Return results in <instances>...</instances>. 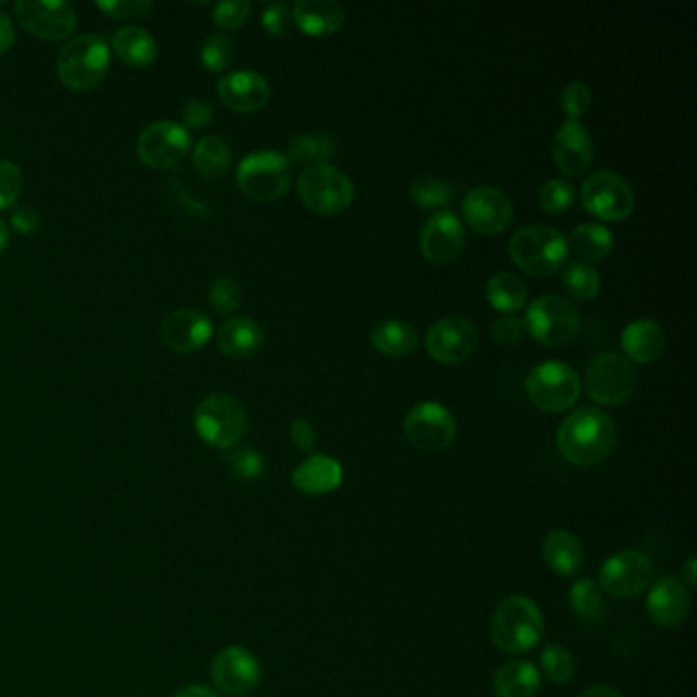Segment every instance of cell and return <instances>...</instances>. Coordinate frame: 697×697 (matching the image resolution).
I'll return each instance as SVG.
<instances>
[{
  "label": "cell",
  "mask_w": 697,
  "mask_h": 697,
  "mask_svg": "<svg viewBox=\"0 0 697 697\" xmlns=\"http://www.w3.org/2000/svg\"><path fill=\"white\" fill-rule=\"evenodd\" d=\"M560 457L575 467H594L604 462L616 446V424L596 407L575 409L562 419L557 431Z\"/></svg>",
  "instance_id": "cell-1"
},
{
  "label": "cell",
  "mask_w": 697,
  "mask_h": 697,
  "mask_svg": "<svg viewBox=\"0 0 697 697\" xmlns=\"http://www.w3.org/2000/svg\"><path fill=\"white\" fill-rule=\"evenodd\" d=\"M495 647L509 655L530 653L545 640V616L530 597L509 596L491 618Z\"/></svg>",
  "instance_id": "cell-2"
},
{
  "label": "cell",
  "mask_w": 697,
  "mask_h": 697,
  "mask_svg": "<svg viewBox=\"0 0 697 697\" xmlns=\"http://www.w3.org/2000/svg\"><path fill=\"white\" fill-rule=\"evenodd\" d=\"M111 66V48L97 33L68 39L58 56V78L66 89L87 92L101 84Z\"/></svg>",
  "instance_id": "cell-3"
},
{
  "label": "cell",
  "mask_w": 697,
  "mask_h": 697,
  "mask_svg": "<svg viewBox=\"0 0 697 697\" xmlns=\"http://www.w3.org/2000/svg\"><path fill=\"white\" fill-rule=\"evenodd\" d=\"M192 426L205 444L229 450L248 434L250 416L238 397L213 394L205 397L195 409Z\"/></svg>",
  "instance_id": "cell-4"
},
{
  "label": "cell",
  "mask_w": 697,
  "mask_h": 697,
  "mask_svg": "<svg viewBox=\"0 0 697 697\" xmlns=\"http://www.w3.org/2000/svg\"><path fill=\"white\" fill-rule=\"evenodd\" d=\"M509 256L516 267L532 277H550L562 268L569 256L567 238L548 226H526L509 240Z\"/></svg>",
  "instance_id": "cell-5"
},
{
  "label": "cell",
  "mask_w": 697,
  "mask_h": 697,
  "mask_svg": "<svg viewBox=\"0 0 697 697\" xmlns=\"http://www.w3.org/2000/svg\"><path fill=\"white\" fill-rule=\"evenodd\" d=\"M238 187L253 201H277L292 180V165L285 153L262 150L246 156L238 166Z\"/></svg>",
  "instance_id": "cell-6"
},
{
  "label": "cell",
  "mask_w": 697,
  "mask_h": 697,
  "mask_svg": "<svg viewBox=\"0 0 697 697\" xmlns=\"http://www.w3.org/2000/svg\"><path fill=\"white\" fill-rule=\"evenodd\" d=\"M297 190L305 207L319 216L342 213L355 201L352 180L331 165L307 166L299 175Z\"/></svg>",
  "instance_id": "cell-7"
},
{
  "label": "cell",
  "mask_w": 697,
  "mask_h": 697,
  "mask_svg": "<svg viewBox=\"0 0 697 697\" xmlns=\"http://www.w3.org/2000/svg\"><path fill=\"white\" fill-rule=\"evenodd\" d=\"M581 326L579 311L575 305L558 295H542L528 305L524 328L530 331L534 340L545 346L569 343Z\"/></svg>",
  "instance_id": "cell-8"
},
{
  "label": "cell",
  "mask_w": 697,
  "mask_h": 697,
  "mask_svg": "<svg viewBox=\"0 0 697 697\" xmlns=\"http://www.w3.org/2000/svg\"><path fill=\"white\" fill-rule=\"evenodd\" d=\"M526 394L534 406L546 414H558L577 404L581 395V379L575 368L562 362H542L530 370Z\"/></svg>",
  "instance_id": "cell-9"
},
{
  "label": "cell",
  "mask_w": 697,
  "mask_h": 697,
  "mask_svg": "<svg viewBox=\"0 0 697 697\" xmlns=\"http://www.w3.org/2000/svg\"><path fill=\"white\" fill-rule=\"evenodd\" d=\"M581 203L591 216L620 221L633 213L636 195L630 182L618 172L597 170L584 182Z\"/></svg>",
  "instance_id": "cell-10"
},
{
  "label": "cell",
  "mask_w": 697,
  "mask_h": 697,
  "mask_svg": "<svg viewBox=\"0 0 697 697\" xmlns=\"http://www.w3.org/2000/svg\"><path fill=\"white\" fill-rule=\"evenodd\" d=\"M587 394L597 404L616 406L626 401L636 387V370L626 356L618 352H601L597 355L585 375Z\"/></svg>",
  "instance_id": "cell-11"
},
{
  "label": "cell",
  "mask_w": 697,
  "mask_h": 697,
  "mask_svg": "<svg viewBox=\"0 0 697 697\" xmlns=\"http://www.w3.org/2000/svg\"><path fill=\"white\" fill-rule=\"evenodd\" d=\"M404 431L419 450L442 452L457 438V419L442 404L421 401L407 411Z\"/></svg>",
  "instance_id": "cell-12"
},
{
  "label": "cell",
  "mask_w": 697,
  "mask_h": 697,
  "mask_svg": "<svg viewBox=\"0 0 697 697\" xmlns=\"http://www.w3.org/2000/svg\"><path fill=\"white\" fill-rule=\"evenodd\" d=\"M653 584V562L640 550H621L604 560L597 585L620 599L640 596Z\"/></svg>",
  "instance_id": "cell-13"
},
{
  "label": "cell",
  "mask_w": 697,
  "mask_h": 697,
  "mask_svg": "<svg viewBox=\"0 0 697 697\" xmlns=\"http://www.w3.org/2000/svg\"><path fill=\"white\" fill-rule=\"evenodd\" d=\"M189 129L177 121H156L146 127L138 140L141 162L156 170H168L180 165L190 152Z\"/></svg>",
  "instance_id": "cell-14"
},
{
  "label": "cell",
  "mask_w": 697,
  "mask_h": 697,
  "mask_svg": "<svg viewBox=\"0 0 697 697\" xmlns=\"http://www.w3.org/2000/svg\"><path fill=\"white\" fill-rule=\"evenodd\" d=\"M14 14L26 31L46 41L70 38L78 23L74 7L70 2H60V0H51V2L19 0L14 2Z\"/></svg>",
  "instance_id": "cell-15"
},
{
  "label": "cell",
  "mask_w": 697,
  "mask_h": 697,
  "mask_svg": "<svg viewBox=\"0 0 697 697\" xmlns=\"http://www.w3.org/2000/svg\"><path fill=\"white\" fill-rule=\"evenodd\" d=\"M260 663L248 648H221L211 663V679L217 691L228 697H248L260 684Z\"/></svg>",
  "instance_id": "cell-16"
},
{
  "label": "cell",
  "mask_w": 697,
  "mask_h": 697,
  "mask_svg": "<svg viewBox=\"0 0 697 697\" xmlns=\"http://www.w3.org/2000/svg\"><path fill=\"white\" fill-rule=\"evenodd\" d=\"M477 342L479 333L467 317H442L436 323H431L430 330L426 333L428 355L444 365H457L467 360L477 348Z\"/></svg>",
  "instance_id": "cell-17"
},
{
  "label": "cell",
  "mask_w": 697,
  "mask_h": 697,
  "mask_svg": "<svg viewBox=\"0 0 697 697\" xmlns=\"http://www.w3.org/2000/svg\"><path fill=\"white\" fill-rule=\"evenodd\" d=\"M462 217L469 228L485 236H494L511 223L514 205L501 189L477 187L469 190L462 201Z\"/></svg>",
  "instance_id": "cell-18"
},
{
  "label": "cell",
  "mask_w": 697,
  "mask_h": 697,
  "mask_svg": "<svg viewBox=\"0 0 697 697\" xmlns=\"http://www.w3.org/2000/svg\"><path fill=\"white\" fill-rule=\"evenodd\" d=\"M213 338V323L199 309H177L160 326V340L178 355L203 350Z\"/></svg>",
  "instance_id": "cell-19"
},
{
  "label": "cell",
  "mask_w": 697,
  "mask_h": 697,
  "mask_svg": "<svg viewBox=\"0 0 697 697\" xmlns=\"http://www.w3.org/2000/svg\"><path fill=\"white\" fill-rule=\"evenodd\" d=\"M465 229L452 211H438L428 217L419 231V248L434 265H448L462 252Z\"/></svg>",
  "instance_id": "cell-20"
},
{
  "label": "cell",
  "mask_w": 697,
  "mask_h": 697,
  "mask_svg": "<svg viewBox=\"0 0 697 697\" xmlns=\"http://www.w3.org/2000/svg\"><path fill=\"white\" fill-rule=\"evenodd\" d=\"M552 158L567 177H579L591 166L594 140L579 119H569L558 127L552 138Z\"/></svg>",
  "instance_id": "cell-21"
},
{
  "label": "cell",
  "mask_w": 697,
  "mask_h": 697,
  "mask_svg": "<svg viewBox=\"0 0 697 697\" xmlns=\"http://www.w3.org/2000/svg\"><path fill=\"white\" fill-rule=\"evenodd\" d=\"M217 97L236 113L260 111L270 99L267 78L252 70H238L219 80Z\"/></svg>",
  "instance_id": "cell-22"
},
{
  "label": "cell",
  "mask_w": 697,
  "mask_h": 697,
  "mask_svg": "<svg viewBox=\"0 0 697 697\" xmlns=\"http://www.w3.org/2000/svg\"><path fill=\"white\" fill-rule=\"evenodd\" d=\"M689 594L679 579L663 577L648 587V616L660 628L681 626L689 616Z\"/></svg>",
  "instance_id": "cell-23"
},
{
  "label": "cell",
  "mask_w": 697,
  "mask_h": 697,
  "mask_svg": "<svg viewBox=\"0 0 697 697\" xmlns=\"http://www.w3.org/2000/svg\"><path fill=\"white\" fill-rule=\"evenodd\" d=\"M216 340L223 355L236 360H246L265 348L267 333L252 317L236 316L229 317L219 326Z\"/></svg>",
  "instance_id": "cell-24"
},
{
  "label": "cell",
  "mask_w": 697,
  "mask_h": 697,
  "mask_svg": "<svg viewBox=\"0 0 697 697\" xmlns=\"http://www.w3.org/2000/svg\"><path fill=\"white\" fill-rule=\"evenodd\" d=\"M343 481L342 465L328 455H313L292 470V487L305 495H328Z\"/></svg>",
  "instance_id": "cell-25"
},
{
  "label": "cell",
  "mask_w": 697,
  "mask_h": 697,
  "mask_svg": "<svg viewBox=\"0 0 697 697\" xmlns=\"http://www.w3.org/2000/svg\"><path fill=\"white\" fill-rule=\"evenodd\" d=\"M667 346V333L655 319H634L621 331V348L628 360L647 365L657 360Z\"/></svg>",
  "instance_id": "cell-26"
},
{
  "label": "cell",
  "mask_w": 697,
  "mask_h": 697,
  "mask_svg": "<svg viewBox=\"0 0 697 697\" xmlns=\"http://www.w3.org/2000/svg\"><path fill=\"white\" fill-rule=\"evenodd\" d=\"M291 13L292 21L307 36H331L346 21V9L336 0H299Z\"/></svg>",
  "instance_id": "cell-27"
},
{
  "label": "cell",
  "mask_w": 697,
  "mask_h": 697,
  "mask_svg": "<svg viewBox=\"0 0 697 697\" xmlns=\"http://www.w3.org/2000/svg\"><path fill=\"white\" fill-rule=\"evenodd\" d=\"M109 48L129 68H148L158 58V43L143 27L126 26L117 29Z\"/></svg>",
  "instance_id": "cell-28"
},
{
  "label": "cell",
  "mask_w": 697,
  "mask_h": 697,
  "mask_svg": "<svg viewBox=\"0 0 697 697\" xmlns=\"http://www.w3.org/2000/svg\"><path fill=\"white\" fill-rule=\"evenodd\" d=\"M546 567L560 577H572L584 567L585 550L581 540L569 530L548 532L542 545Z\"/></svg>",
  "instance_id": "cell-29"
},
{
  "label": "cell",
  "mask_w": 697,
  "mask_h": 697,
  "mask_svg": "<svg viewBox=\"0 0 697 697\" xmlns=\"http://www.w3.org/2000/svg\"><path fill=\"white\" fill-rule=\"evenodd\" d=\"M542 684V673L532 660H509L494 675L497 697H534Z\"/></svg>",
  "instance_id": "cell-30"
},
{
  "label": "cell",
  "mask_w": 697,
  "mask_h": 697,
  "mask_svg": "<svg viewBox=\"0 0 697 697\" xmlns=\"http://www.w3.org/2000/svg\"><path fill=\"white\" fill-rule=\"evenodd\" d=\"M370 342L382 355L407 356L418 348V331L401 319H385L370 331Z\"/></svg>",
  "instance_id": "cell-31"
},
{
  "label": "cell",
  "mask_w": 697,
  "mask_h": 697,
  "mask_svg": "<svg viewBox=\"0 0 697 697\" xmlns=\"http://www.w3.org/2000/svg\"><path fill=\"white\" fill-rule=\"evenodd\" d=\"M570 609L585 624H599L608 616V604L604 589L591 577L577 579L569 589Z\"/></svg>",
  "instance_id": "cell-32"
},
{
  "label": "cell",
  "mask_w": 697,
  "mask_h": 697,
  "mask_svg": "<svg viewBox=\"0 0 697 697\" xmlns=\"http://www.w3.org/2000/svg\"><path fill=\"white\" fill-rule=\"evenodd\" d=\"M231 158L233 153L228 141L219 136H205L192 148V165L207 180L223 177L231 166Z\"/></svg>",
  "instance_id": "cell-33"
},
{
  "label": "cell",
  "mask_w": 697,
  "mask_h": 697,
  "mask_svg": "<svg viewBox=\"0 0 697 697\" xmlns=\"http://www.w3.org/2000/svg\"><path fill=\"white\" fill-rule=\"evenodd\" d=\"M567 243L579 258L587 262H599L614 250V233L601 223L587 221L572 229Z\"/></svg>",
  "instance_id": "cell-34"
},
{
  "label": "cell",
  "mask_w": 697,
  "mask_h": 697,
  "mask_svg": "<svg viewBox=\"0 0 697 697\" xmlns=\"http://www.w3.org/2000/svg\"><path fill=\"white\" fill-rule=\"evenodd\" d=\"M336 150V141L326 131H311L289 141L287 158L291 165H328Z\"/></svg>",
  "instance_id": "cell-35"
},
{
  "label": "cell",
  "mask_w": 697,
  "mask_h": 697,
  "mask_svg": "<svg viewBox=\"0 0 697 697\" xmlns=\"http://www.w3.org/2000/svg\"><path fill=\"white\" fill-rule=\"evenodd\" d=\"M485 295H487L489 303L494 305L495 309L506 311V313H514V311H520L524 303H526L528 287H526V282L518 275L497 272L491 279L487 280Z\"/></svg>",
  "instance_id": "cell-36"
},
{
  "label": "cell",
  "mask_w": 697,
  "mask_h": 697,
  "mask_svg": "<svg viewBox=\"0 0 697 697\" xmlns=\"http://www.w3.org/2000/svg\"><path fill=\"white\" fill-rule=\"evenodd\" d=\"M560 285L570 299L575 301H591L596 299L597 292L601 289L599 272L587 262H570L569 267L562 270Z\"/></svg>",
  "instance_id": "cell-37"
},
{
  "label": "cell",
  "mask_w": 697,
  "mask_h": 697,
  "mask_svg": "<svg viewBox=\"0 0 697 697\" xmlns=\"http://www.w3.org/2000/svg\"><path fill=\"white\" fill-rule=\"evenodd\" d=\"M540 667L550 684L567 685L572 681L577 663L569 648L562 645H548L540 655Z\"/></svg>",
  "instance_id": "cell-38"
},
{
  "label": "cell",
  "mask_w": 697,
  "mask_h": 697,
  "mask_svg": "<svg viewBox=\"0 0 697 697\" xmlns=\"http://www.w3.org/2000/svg\"><path fill=\"white\" fill-rule=\"evenodd\" d=\"M409 195L414 199V203L419 207H440L455 201L457 189L446 182L444 178L438 177H419L411 182Z\"/></svg>",
  "instance_id": "cell-39"
},
{
  "label": "cell",
  "mask_w": 697,
  "mask_h": 697,
  "mask_svg": "<svg viewBox=\"0 0 697 697\" xmlns=\"http://www.w3.org/2000/svg\"><path fill=\"white\" fill-rule=\"evenodd\" d=\"M236 58L233 41L223 33H213L205 39L201 48V62L209 72H223L228 70Z\"/></svg>",
  "instance_id": "cell-40"
},
{
  "label": "cell",
  "mask_w": 697,
  "mask_h": 697,
  "mask_svg": "<svg viewBox=\"0 0 697 697\" xmlns=\"http://www.w3.org/2000/svg\"><path fill=\"white\" fill-rule=\"evenodd\" d=\"M575 201V189L569 180L550 178L538 189V203L548 213H562Z\"/></svg>",
  "instance_id": "cell-41"
},
{
  "label": "cell",
  "mask_w": 697,
  "mask_h": 697,
  "mask_svg": "<svg viewBox=\"0 0 697 697\" xmlns=\"http://www.w3.org/2000/svg\"><path fill=\"white\" fill-rule=\"evenodd\" d=\"M228 469L238 481H256L265 472V457L253 448H238L228 458Z\"/></svg>",
  "instance_id": "cell-42"
},
{
  "label": "cell",
  "mask_w": 697,
  "mask_h": 697,
  "mask_svg": "<svg viewBox=\"0 0 697 697\" xmlns=\"http://www.w3.org/2000/svg\"><path fill=\"white\" fill-rule=\"evenodd\" d=\"M209 305L213 307V311L219 316H229L233 313L241 305V287L240 282L231 277H221L217 279L211 289H209Z\"/></svg>",
  "instance_id": "cell-43"
},
{
  "label": "cell",
  "mask_w": 697,
  "mask_h": 697,
  "mask_svg": "<svg viewBox=\"0 0 697 697\" xmlns=\"http://www.w3.org/2000/svg\"><path fill=\"white\" fill-rule=\"evenodd\" d=\"M23 192V172L11 160H0V211L11 209Z\"/></svg>",
  "instance_id": "cell-44"
},
{
  "label": "cell",
  "mask_w": 697,
  "mask_h": 697,
  "mask_svg": "<svg viewBox=\"0 0 697 697\" xmlns=\"http://www.w3.org/2000/svg\"><path fill=\"white\" fill-rule=\"evenodd\" d=\"M591 90L584 80H570L569 84L560 92V107L569 114L570 119H579L591 107Z\"/></svg>",
  "instance_id": "cell-45"
},
{
  "label": "cell",
  "mask_w": 697,
  "mask_h": 697,
  "mask_svg": "<svg viewBox=\"0 0 697 697\" xmlns=\"http://www.w3.org/2000/svg\"><path fill=\"white\" fill-rule=\"evenodd\" d=\"M97 9L114 21H127V19H140L146 13L152 11V2L148 0H99Z\"/></svg>",
  "instance_id": "cell-46"
},
{
  "label": "cell",
  "mask_w": 697,
  "mask_h": 697,
  "mask_svg": "<svg viewBox=\"0 0 697 697\" xmlns=\"http://www.w3.org/2000/svg\"><path fill=\"white\" fill-rule=\"evenodd\" d=\"M248 17H250V2L246 0H226L216 4L213 9V23L226 31L243 26Z\"/></svg>",
  "instance_id": "cell-47"
},
{
  "label": "cell",
  "mask_w": 697,
  "mask_h": 697,
  "mask_svg": "<svg viewBox=\"0 0 697 697\" xmlns=\"http://www.w3.org/2000/svg\"><path fill=\"white\" fill-rule=\"evenodd\" d=\"M180 114H182V121H185L187 129H203L213 121L216 111H213V104L207 101L205 97H192L185 102Z\"/></svg>",
  "instance_id": "cell-48"
},
{
  "label": "cell",
  "mask_w": 697,
  "mask_h": 697,
  "mask_svg": "<svg viewBox=\"0 0 697 697\" xmlns=\"http://www.w3.org/2000/svg\"><path fill=\"white\" fill-rule=\"evenodd\" d=\"M292 13L287 4H268L262 13V27L267 29L270 36H287L291 29Z\"/></svg>",
  "instance_id": "cell-49"
},
{
  "label": "cell",
  "mask_w": 697,
  "mask_h": 697,
  "mask_svg": "<svg viewBox=\"0 0 697 697\" xmlns=\"http://www.w3.org/2000/svg\"><path fill=\"white\" fill-rule=\"evenodd\" d=\"M491 333L499 343H516L524 338L526 328H524V321L518 317H499L491 328Z\"/></svg>",
  "instance_id": "cell-50"
},
{
  "label": "cell",
  "mask_w": 697,
  "mask_h": 697,
  "mask_svg": "<svg viewBox=\"0 0 697 697\" xmlns=\"http://www.w3.org/2000/svg\"><path fill=\"white\" fill-rule=\"evenodd\" d=\"M11 226L21 236L38 233L39 228H41V217H39L38 209H33L29 205L14 207L13 213H11Z\"/></svg>",
  "instance_id": "cell-51"
},
{
  "label": "cell",
  "mask_w": 697,
  "mask_h": 697,
  "mask_svg": "<svg viewBox=\"0 0 697 697\" xmlns=\"http://www.w3.org/2000/svg\"><path fill=\"white\" fill-rule=\"evenodd\" d=\"M291 440L303 452H311L316 448L317 431L309 419H295L291 426Z\"/></svg>",
  "instance_id": "cell-52"
},
{
  "label": "cell",
  "mask_w": 697,
  "mask_h": 697,
  "mask_svg": "<svg viewBox=\"0 0 697 697\" xmlns=\"http://www.w3.org/2000/svg\"><path fill=\"white\" fill-rule=\"evenodd\" d=\"M14 39H17V33H14L13 19L7 13H0V56H4L13 48Z\"/></svg>",
  "instance_id": "cell-53"
},
{
  "label": "cell",
  "mask_w": 697,
  "mask_h": 697,
  "mask_svg": "<svg viewBox=\"0 0 697 697\" xmlns=\"http://www.w3.org/2000/svg\"><path fill=\"white\" fill-rule=\"evenodd\" d=\"M681 584L685 589H694L697 585V560L696 558H687L684 567H681Z\"/></svg>",
  "instance_id": "cell-54"
},
{
  "label": "cell",
  "mask_w": 697,
  "mask_h": 697,
  "mask_svg": "<svg viewBox=\"0 0 697 697\" xmlns=\"http://www.w3.org/2000/svg\"><path fill=\"white\" fill-rule=\"evenodd\" d=\"M175 697H219L217 691H213L211 687H205V685H187L182 689H178Z\"/></svg>",
  "instance_id": "cell-55"
},
{
  "label": "cell",
  "mask_w": 697,
  "mask_h": 697,
  "mask_svg": "<svg viewBox=\"0 0 697 697\" xmlns=\"http://www.w3.org/2000/svg\"><path fill=\"white\" fill-rule=\"evenodd\" d=\"M579 697H621V694L611 685H594V687L585 689Z\"/></svg>",
  "instance_id": "cell-56"
},
{
  "label": "cell",
  "mask_w": 697,
  "mask_h": 697,
  "mask_svg": "<svg viewBox=\"0 0 697 697\" xmlns=\"http://www.w3.org/2000/svg\"><path fill=\"white\" fill-rule=\"evenodd\" d=\"M9 241H11V231L7 228V221L0 217V253L9 248Z\"/></svg>",
  "instance_id": "cell-57"
}]
</instances>
